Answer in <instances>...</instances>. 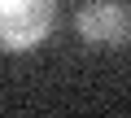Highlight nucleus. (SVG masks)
<instances>
[{
	"instance_id": "f03ea898",
	"label": "nucleus",
	"mask_w": 131,
	"mask_h": 118,
	"mask_svg": "<svg viewBox=\"0 0 131 118\" xmlns=\"http://www.w3.org/2000/svg\"><path fill=\"white\" fill-rule=\"evenodd\" d=\"M131 18H127V5L122 0H83L79 13H74V31L83 44H96V48H109V44H122Z\"/></svg>"
},
{
	"instance_id": "f257e3e1",
	"label": "nucleus",
	"mask_w": 131,
	"mask_h": 118,
	"mask_svg": "<svg viewBox=\"0 0 131 118\" xmlns=\"http://www.w3.org/2000/svg\"><path fill=\"white\" fill-rule=\"evenodd\" d=\"M57 22V0H0V52H35Z\"/></svg>"
}]
</instances>
